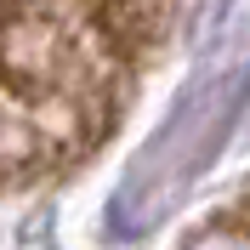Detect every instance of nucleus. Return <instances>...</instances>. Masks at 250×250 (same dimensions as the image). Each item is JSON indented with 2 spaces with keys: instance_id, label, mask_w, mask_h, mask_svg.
I'll list each match as a JSON object with an SVG mask.
<instances>
[{
  "instance_id": "obj_1",
  "label": "nucleus",
  "mask_w": 250,
  "mask_h": 250,
  "mask_svg": "<svg viewBox=\"0 0 250 250\" xmlns=\"http://www.w3.org/2000/svg\"><path fill=\"white\" fill-rule=\"evenodd\" d=\"M131 97L137 74L62 0H0V193L97 159Z\"/></svg>"
},
{
  "instance_id": "obj_2",
  "label": "nucleus",
  "mask_w": 250,
  "mask_h": 250,
  "mask_svg": "<svg viewBox=\"0 0 250 250\" xmlns=\"http://www.w3.org/2000/svg\"><path fill=\"white\" fill-rule=\"evenodd\" d=\"M245 108H250V46L245 40L239 46H210L193 62L188 85L176 91L171 114L154 125V137L137 148L131 171L114 188V199H108L114 245L148 239L193 193V182L216 165V154L228 148Z\"/></svg>"
},
{
  "instance_id": "obj_3",
  "label": "nucleus",
  "mask_w": 250,
  "mask_h": 250,
  "mask_svg": "<svg viewBox=\"0 0 250 250\" xmlns=\"http://www.w3.org/2000/svg\"><path fill=\"white\" fill-rule=\"evenodd\" d=\"M62 6H68L131 74H148V68L171 51L176 12H182V0H62Z\"/></svg>"
},
{
  "instance_id": "obj_4",
  "label": "nucleus",
  "mask_w": 250,
  "mask_h": 250,
  "mask_svg": "<svg viewBox=\"0 0 250 250\" xmlns=\"http://www.w3.org/2000/svg\"><path fill=\"white\" fill-rule=\"evenodd\" d=\"M188 245H250V193H245V199H233L228 210H216V222L193 228Z\"/></svg>"
}]
</instances>
